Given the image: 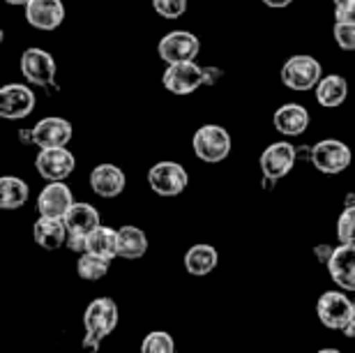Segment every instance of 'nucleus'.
Segmentation results:
<instances>
[{
	"instance_id": "obj_15",
	"label": "nucleus",
	"mask_w": 355,
	"mask_h": 353,
	"mask_svg": "<svg viewBox=\"0 0 355 353\" xmlns=\"http://www.w3.org/2000/svg\"><path fill=\"white\" fill-rule=\"evenodd\" d=\"M26 21L37 31H55L65 21L62 0H28Z\"/></svg>"
},
{
	"instance_id": "obj_33",
	"label": "nucleus",
	"mask_w": 355,
	"mask_h": 353,
	"mask_svg": "<svg viewBox=\"0 0 355 353\" xmlns=\"http://www.w3.org/2000/svg\"><path fill=\"white\" fill-rule=\"evenodd\" d=\"M332 254H335V247H332V245H318V247H314V257L321 261L323 266H328V261H330Z\"/></svg>"
},
{
	"instance_id": "obj_31",
	"label": "nucleus",
	"mask_w": 355,
	"mask_h": 353,
	"mask_svg": "<svg viewBox=\"0 0 355 353\" xmlns=\"http://www.w3.org/2000/svg\"><path fill=\"white\" fill-rule=\"evenodd\" d=\"M67 250H72L76 254H86V250H88V236L69 234L67 236Z\"/></svg>"
},
{
	"instance_id": "obj_22",
	"label": "nucleus",
	"mask_w": 355,
	"mask_h": 353,
	"mask_svg": "<svg viewBox=\"0 0 355 353\" xmlns=\"http://www.w3.org/2000/svg\"><path fill=\"white\" fill-rule=\"evenodd\" d=\"M99 213L95 206H90L86 201H76L69 213L65 215V227L69 234H79V236H88L99 227Z\"/></svg>"
},
{
	"instance_id": "obj_8",
	"label": "nucleus",
	"mask_w": 355,
	"mask_h": 353,
	"mask_svg": "<svg viewBox=\"0 0 355 353\" xmlns=\"http://www.w3.org/2000/svg\"><path fill=\"white\" fill-rule=\"evenodd\" d=\"M297 160V150L288 141H275L261 155V171L268 180H282L293 171Z\"/></svg>"
},
{
	"instance_id": "obj_6",
	"label": "nucleus",
	"mask_w": 355,
	"mask_h": 353,
	"mask_svg": "<svg viewBox=\"0 0 355 353\" xmlns=\"http://www.w3.org/2000/svg\"><path fill=\"white\" fill-rule=\"evenodd\" d=\"M55 72H58V65H55L53 55L44 49L31 46L21 55V74L33 86L51 88L55 83Z\"/></svg>"
},
{
	"instance_id": "obj_9",
	"label": "nucleus",
	"mask_w": 355,
	"mask_h": 353,
	"mask_svg": "<svg viewBox=\"0 0 355 353\" xmlns=\"http://www.w3.org/2000/svg\"><path fill=\"white\" fill-rule=\"evenodd\" d=\"M35 169H37V173L49 182L65 180L76 169L74 153H69L67 146L65 148H44V150H40L37 160H35Z\"/></svg>"
},
{
	"instance_id": "obj_23",
	"label": "nucleus",
	"mask_w": 355,
	"mask_h": 353,
	"mask_svg": "<svg viewBox=\"0 0 355 353\" xmlns=\"http://www.w3.org/2000/svg\"><path fill=\"white\" fill-rule=\"evenodd\" d=\"M148 252V236L139 227L118 229V257L120 259H141Z\"/></svg>"
},
{
	"instance_id": "obj_7",
	"label": "nucleus",
	"mask_w": 355,
	"mask_h": 353,
	"mask_svg": "<svg viewBox=\"0 0 355 353\" xmlns=\"http://www.w3.org/2000/svg\"><path fill=\"white\" fill-rule=\"evenodd\" d=\"M201 51V42L189 31H171L159 40L157 53L159 58L173 65V62H194Z\"/></svg>"
},
{
	"instance_id": "obj_36",
	"label": "nucleus",
	"mask_w": 355,
	"mask_h": 353,
	"mask_svg": "<svg viewBox=\"0 0 355 353\" xmlns=\"http://www.w3.org/2000/svg\"><path fill=\"white\" fill-rule=\"evenodd\" d=\"M7 5H14V7H26L28 0H5Z\"/></svg>"
},
{
	"instance_id": "obj_10",
	"label": "nucleus",
	"mask_w": 355,
	"mask_h": 353,
	"mask_svg": "<svg viewBox=\"0 0 355 353\" xmlns=\"http://www.w3.org/2000/svg\"><path fill=\"white\" fill-rule=\"evenodd\" d=\"M162 83L173 95H191L205 83V72L196 62H173L162 74Z\"/></svg>"
},
{
	"instance_id": "obj_17",
	"label": "nucleus",
	"mask_w": 355,
	"mask_h": 353,
	"mask_svg": "<svg viewBox=\"0 0 355 353\" xmlns=\"http://www.w3.org/2000/svg\"><path fill=\"white\" fill-rule=\"evenodd\" d=\"M328 273L332 282L344 289V291H355V247L342 245L335 247V254L328 261Z\"/></svg>"
},
{
	"instance_id": "obj_26",
	"label": "nucleus",
	"mask_w": 355,
	"mask_h": 353,
	"mask_svg": "<svg viewBox=\"0 0 355 353\" xmlns=\"http://www.w3.org/2000/svg\"><path fill=\"white\" fill-rule=\"evenodd\" d=\"M109 266H111L109 259H102V257H97V254L86 252V254H81V257H79L76 270H79L81 279L97 282V279H102L106 273H109Z\"/></svg>"
},
{
	"instance_id": "obj_2",
	"label": "nucleus",
	"mask_w": 355,
	"mask_h": 353,
	"mask_svg": "<svg viewBox=\"0 0 355 353\" xmlns=\"http://www.w3.org/2000/svg\"><path fill=\"white\" fill-rule=\"evenodd\" d=\"M231 134L222 125H203L191 137L194 155L205 164H217L231 155Z\"/></svg>"
},
{
	"instance_id": "obj_28",
	"label": "nucleus",
	"mask_w": 355,
	"mask_h": 353,
	"mask_svg": "<svg viewBox=\"0 0 355 353\" xmlns=\"http://www.w3.org/2000/svg\"><path fill=\"white\" fill-rule=\"evenodd\" d=\"M141 353H175V342L164 330H153L141 342Z\"/></svg>"
},
{
	"instance_id": "obj_34",
	"label": "nucleus",
	"mask_w": 355,
	"mask_h": 353,
	"mask_svg": "<svg viewBox=\"0 0 355 353\" xmlns=\"http://www.w3.org/2000/svg\"><path fill=\"white\" fill-rule=\"evenodd\" d=\"M342 333L346 335V337H355V302H353V309H351V319H349V323H346V328L342 330Z\"/></svg>"
},
{
	"instance_id": "obj_35",
	"label": "nucleus",
	"mask_w": 355,
	"mask_h": 353,
	"mask_svg": "<svg viewBox=\"0 0 355 353\" xmlns=\"http://www.w3.org/2000/svg\"><path fill=\"white\" fill-rule=\"evenodd\" d=\"M266 7H272V10H284V7H288L293 0H261Z\"/></svg>"
},
{
	"instance_id": "obj_16",
	"label": "nucleus",
	"mask_w": 355,
	"mask_h": 353,
	"mask_svg": "<svg viewBox=\"0 0 355 353\" xmlns=\"http://www.w3.org/2000/svg\"><path fill=\"white\" fill-rule=\"evenodd\" d=\"M125 173L116 164H97L90 171V187L102 199H116L125 192Z\"/></svg>"
},
{
	"instance_id": "obj_24",
	"label": "nucleus",
	"mask_w": 355,
	"mask_h": 353,
	"mask_svg": "<svg viewBox=\"0 0 355 353\" xmlns=\"http://www.w3.org/2000/svg\"><path fill=\"white\" fill-rule=\"evenodd\" d=\"M28 196H31V189H28L26 180L14 178V175L0 178V208L3 210H17L26 206Z\"/></svg>"
},
{
	"instance_id": "obj_12",
	"label": "nucleus",
	"mask_w": 355,
	"mask_h": 353,
	"mask_svg": "<svg viewBox=\"0 0 355 353\" xmlns=\"http://www.w3.org/2000/svg\"><path fill=\"white\" fill-rule=\"evenodd\" d=\"M353 302L342 291H325L316 302L318 321L330 330H344L351 319Z\"/></svg>"
},
{
	"instance_id": "obj_19",
	"label": "nucleus",
	"mask_w": 355,
	"mask_h": 353,
	"mask_svg": "<svg viewBox=\"0 0 355 353\" xmlns=\"http://www.w3.org/2000/svg\"><path fill=\"white\" fill-rule=\"evenodd\" d=\"M272 125L284 137H300L309 127V111L302 104H284L275 111Z\"/></svg>"
},
{
	"instance_id": "obj_4",
	"label": "nucleus",
	"mask_w": 355,
	"mask_h": 353,
	"mask_svg": "<svg viewBox=\"0 0 355 353\" xmlns=\"http://www.w3.org/2000/svg\"><path fill=\"white\" fill-rule=\"evenodd\" d=\"M311 164L325 175H337L344 173L351 166L353 153L351 148L339 139H323L311 148Z\"/></svg>"
},
{
	"instance_id": "obj_20",
	"label": "nucleus",
	"mask_w": 355,
	"mask_h": 353,
	"mask_svg": "<svg viewBox=\"0 0 355 353\" xmlns=\"http://www.w3.org/2000/svg\"><path fill=\"white\" fill-rule=\"evenodd\" d=\"M219 264V254L212 245L208 243H198L191 245L187 252H184V270L194 277H203V275H210Z\"/></svg>"
},
{
	"instance_id": "obj_30",
	"label": "nucleus",
	"mask_w": 355,
	"mask_h": 353,
	"mask_svg": "<svg viewBox=\"0 0 355 353\" xmlns=\"http://www.w3.org/2000/svg\"><path fill=\"white\" fill-rule=\"evenodd\" d=\"M153 7L164 19H180L187 12V0H153Z\"/></svg>"
},
{
	"instance_id": "obj_27",
	"label": "nucleus",
	"mask_w": 355,
	"mask_h": 353,
	"mask_svg": "<svg viewBox=\"0 0 355 353\" xmlns=\"http://www.w3.org/2000/svg\"><path fill=\"white\" fill-rule=\"evenodd\" d=\"M332 35L342 51H355V17H335Z\"/></svg>"
},
{
	"instance_id": "obj_32",
	"label": "nucleus",
	"mask_w": 355,
	"mask_h": 353,
	"mask_svg": "<svg viewBox=\"0 0 355 353\" xmlns=\"http://www.w3.org/2000/svg\"><path fill=\"white\" fill-rule=\"evenodd\" d=\"M335 17H355V0H335Z\"/></svg>"
},
{
	"instance_id": "obj_38",
	"label": "nucleus",
	"mask_w": 355,
	"mask_h": 353,
	"mask_svg": "<svg viewBox=\"0 0 355 353\" xmlns=\"http://www.w3.org/2000/svg\"><path fill=\"white\" fill-rule=\"evenodd\" d=\"M316 353H342L339 349H321V351H316Z\"/></svg>"
},
{
	"instance_id": "obj_14",
	"label": "nucleus",
	"mask_w": 355,
	"mask_h": 353,
	"mask_svg": "<svg viewBox=\"0 0 355 353\" xmlns=\"http://www.w3.org/2000/svg\"><path fill=\"white\" fill-rule=\"evenodd\" d=\"M74 194L72 189L65 185V180L58 182H49L37 196V210L44 217H60L65 220V215L69 213V208L74 206Z\"/></svg>"
},
{
	"instance_id": "obj_18",
	"label": "nucleus",
	"mask_w": 355,
	"mask_h": 353,
	"mask_svg": "<svg viewBox=\"0 0 355 353\" xmlns=\"http://www.w3.org/2000/svg\"><path fill=\"white\" fill-rule=\"evenodd\" d=\"M67 236H69V231L65 227V220H60V217L40 215V220L35 222V227H33L35 243L46 252H53V250H58V247L67 245Z\"/></svg>"
},
{
	"instance_id": "obj_37",
	"label": "nucleus",
	"mask_w": 355,
	"mask_h": 353,
	"mask_svg": "<svg viewBox=\"0 0 355 353\" xmlns=\"http://www.w3.org/2000/svg\"><path fill=\"white\" fill-rule=\"evenodd\" d=\"M346 206H355V196L353 194L346 196Z\"/></svg>"
},
{
	"instance_id": "obj_25",
	"label": "nucleus",
	"mask_w": 355,
	"mask_h": 353,
	"mask_svg": "<svg viewBox=\"0 0 355 353\" xmlns=\"http://www.w3.org/2000/svg\"><path fill=\"white\" fill-rule=\"evenodd\" d=\"M86 252L113 261L118 257V229L102 227V224H99L92 234H88V250Z\"/></svg>"
},
{
	"instance_id": "obj_5",
	"label": "nucleus",
	"mask_w": 355,
	"mask_h": 353,
	"mask_svg": "<svg viewBox=\"0 0 355 353\" xmlns=\"http://www.w3.org/2000/svg\"><path fill=\"white\" fill-rule=\"evenodd\" d=\"M148 185L157 196H180L189 185L187 169L178 162H157L148 171Z\"/></svg>"
},
{
	"instance_id": "obj_21",
	"label": "nucleus",
	"mask_w": 355,
	"mask_h": 353,
	"mask_svg": "<svg viewBox=\"0 0 355 353\" xmlns=\"http://www.w3.org/2000/svg\"><path fill=\"white\" fill-rule=\"evenodd\" d=\"M316 102L325 109H337L342 107L349 97V81L342 74H328L318 81V86L314 88Z\"/></svg>"
},
{
	"instance_id": "obj_3",
	"label": "nucleus",
	"mask_w": 355,
	"mask_h": 353,
	"mask_svg": "<svg viewBox=\"0 0 355 353\" xmlns=\"http://www.w3.org/2000/svg\"><path fill=\"white\" fill-rule=\"evenodd\" d=\"M323 79V67L314 55L297 53L284 62L282 67V83L295 93H307L318 86V81Z\"/></svg>"
},
{
	"instance_id": "obj_1",
	"label": "nucleus",
	"mask_w": 355,
	"mask_h": 353,
	"mask_svg": "<svg viewBox=\"0 0 355 353\" xmlns=\"http://www.w3.org/2000/svg\"><path fill=\"white\" fill-rule=\"evenodd\" d=\"M118 305L113 298H95L83 312V328H86V340L83 349L95 353L106 335H111L118 326Z\"/></svg>"
},
{
	"instance_id": "obj_13",
	"label": "nucleus",
	"mask_w": 355,
	"mask_h": 353,
	"mask_svg": "<svg viewBox=\"0 0 355 353\" xmlns=\"http://www.w3.org/2000/svg\"><path fill=\"white\" fill-rule=\"evenodd\" d=\"M31 134H33L31 141L40 150H44V148H65L74 137V127L65 118L49 116L42 118L31 130Z\"/></svg>"
},
{
	"instance_id": "obj_29",
	"label": "nucleus",
	"mask_w": 355,
	"mask_h": 353,
	"mask_svg": "<svg viewBox=\"0 0 355 353\" xmlns=\"http://www.w3.org/2000/svg\"><path fill=\"white\" fill-rule=\"evenodd\" d=\"M337 238L342 245L355 247V206H346L337 220Z\"/></svg>"
},
{
	"instance_id": "obj_11",
	"label": "nucleus",
	"mask_w": 355,
	"mask_h": 353,
	"mask_svg": "<svg viewBox=\"0 0 355 353\" xmlns=\"http://www.w3.org/2000/svg\"><path fill=\"white\" fill-rule=\"evenodd\" d=\"M35 109V93L26 83H7L0 88V118L21 120Z\"/></svg>"
}]
</instances>
